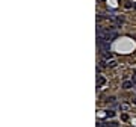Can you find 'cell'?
Returning a JSON list of instances; mask_svg holds the SVG:
<instances>
[{"instance_id": "6", "label": "cell", "mask_w": 136, "mask_h": 127, "mask_svg": "<svg viewBox=\"0 0 136 127\" xmlns=\"http://www.w3.org/2000/svg\"><path fill=\"white\" fill-rule=\"evenodd\" d=\"M133 83H136V76H135V77H133Z\"/></svg>"}, {"instance_id": "1", "label": "cell", "mask_w": 136, "mask_h": 127, "mask_svg": "<svg viewBox=\"0 0 136 127\" xmlns=\"http://www.w3.org/2000/svg\"><path fill=\"white\" fill-rule=\"evenodd\" d=\"M97 45H98L100 52L104 54L107 53L109 50H111V45H109V41H106V39H103V38H97Z\"/></svg>"}, {"instance_id": "5", "label": "cell", "mask_w": 136, "mask_h": 127, "mask_svg": "<svg viewBox=\"0 0 136 127\" xmlns=\"http://www.w3.org/2000/svg\"><path fill=\"white\" fill-rule=\"evenodd\" d=\"M107 116H109V118H112V116H115V112H113V110H109V112H107Z\"/></svg>"}, {"instance_id": "7", "label": "cell", "mask_w": 136, "mask_h": 127, "mask_svg": "<svg viewBox=\"0 0 136 127\" xmlns=\"http://www.w3.org/2000/svg\"><path fill=\"white\" fill-rule=\"evenodd\" d=\"M133 103H135V104H136V98H135V100H133Z\"/></svg>"}, {"instance_id": "3", "label": "cell", "mask_w": 136, "mask_h": 127, "mask_svg": "<svg viewBox=\"0 0 136 127\" xmlns=\"http://www.w3.org/2000/svg\"><path fill=\"white\" fill-rule=\"evenodd\" d=\"M123 88H125V89H129V88H133V82H127V80H125V82L123 83Z\"/></svg>"}, {"instance_id": "4", "label": "cell", "mask_w": 136, "mask_h": 127, "mask_svg": "<svg viewBox=\"0 0 136 127\" xmlns=\"http://www.w3.org/2000/svg\"><path fill=\"white\" fill-rule=\"evenodd\" d=\"M103 83H104V79L100 76V77H98V82H97V88H100V86H101Z\"/></svg>"}, {"instance_id": "2", "label": "cell", "mask_w": 136, "mask_h": 127, "mask_svg": "<svg viewBox=\"0 0 136 127\" xmlns=\"http://www.w3.org/2000/svg\"><path fill=\"white\" fill-rule=\"evenodd\" d=\"M98 127H119V124L115 123V121H111V123H107V124H98Z\"/></svg>"}]
</instances>
